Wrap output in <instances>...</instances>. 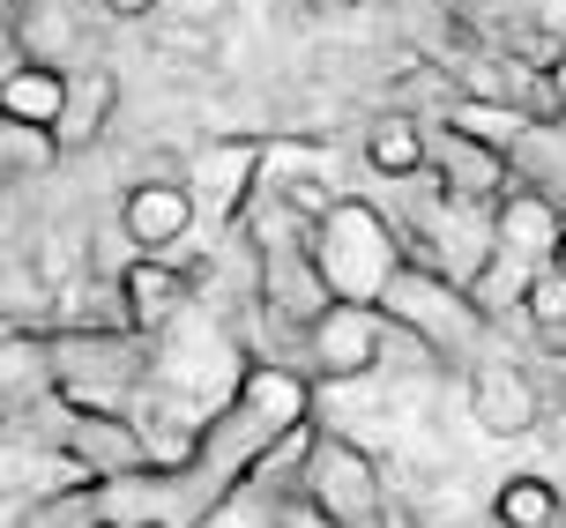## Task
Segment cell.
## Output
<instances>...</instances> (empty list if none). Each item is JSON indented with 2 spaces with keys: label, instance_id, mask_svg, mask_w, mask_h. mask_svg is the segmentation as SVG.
<instances>
[{
  "label": "cell",
  "instance_id": "d6986e66",
  "mask_svg": "<svg viewBox=\"0 0 566 528\" xmlns=\"http://www.w3.org/2000/svg\"><path fill=\"white\" fill-rule=\"evenodd\" d=\"M566 521V499L552 476H507L500 492H492V528H559Z\"/></svg>",
  "mask_w": 566,
  "mask_h": 528
},
{
  "label": "cell",
  "instance_id": "7c38bea8",
  "mask_svg": "<svg viewBox=\"0 0 566 528\" xmlns=\"http://www.w3.org/2000/svg\"><path fill=\"white\" fill-rule=\"evenodd\" d=\"M432 179H440V194L478 201V209H500V201H507L514 187H522V171H514L507 149L454 135L448 119H432Z\"/></svg>",
  "mask_w": 566,
  "mask_h": 528
},
{
  "label": "cell",
  "instance_id": "2e32d148",
  "mask_svg": "<svg viewBox=\"0 0 566 528\" xmlns=\"http://www.w3.org/2000/svg\"><path fill=\"white\" fill-rule=\"evenodd\" d=\"M366 171L388 179V187L424 179V171H432V127H424L418 112H380L366 127Z\"/></svg>",
  "mask_w": 566,
  "mask_h": 528
},
{
  "label": "cell",
  "instance_id": "5bb4252c",
  "mask_svg": "<svg viewBox=\"0 0 566 528\" xmlns=\"http://www.w3.org/2000/svg\"><path fill=\"white\" fill-rule=\"evenodd\" d=\"M83 8L75 0H23L15 8V60H38V67H60L75 75L83 67Z\"/></svg>",
  "mask_w": 566,
  "mask_h": 528
},
{
  "label": "cell",
  "instance_id": "3957f363",
  "mask_svg": "<svg viewBox=\"0 0 566 528\" xmlns=\"http://www.w3.org/2000/svg\"><path fill=\"white\" fill-rule=\"evenodd\" d=\"M313 261H321V283L336 291V306H380L410 261V239L380 201L336 194L328 217H313Z\"/></svg>",
  "mask_w": 566,
  "mask_h": 528
},
{
  "label": "cell",
  "instance_id": "ffe728a7",
  "mask_svg": "<svg viewBox=\"0 0 566 528\" xmlns=\"http://www.w3.org/2000/svg\"><path fill=\"white\" fill-rule=\"evenodd\" d=\"M67 149H60L53 127H30V119H0V165L8 179H38V171H53Z\"/></svg>",
  "mask_w": 566,
  "mask_h": 528
},
{
  "label": "cell",
  "instance_id": "8fae6325",
  "mask_svg": "<svg viewBox=\"0 0 566 528\" xmlns=\"http://www.w3.org/2000/svg\"><path fill=\"white\" fill-rule=\"evenodd\" d=\"M113 298H119V328H135V335L157 342L165 328H179V313L195 306V276H187L171 253H135L113 276Z\"/></svg>",
  "mask_w": 566,
  "mask_h": 528
},
{
  "label": "cell",
  "instance_id": "8992f818",
  "mask_svg": "<svg viewBox=\"0 0 566 528\" xmlns=\"http://www.w3.org/2000/svg\"><path fill=\"white\" fill-rule=\"evenodd\" d=\"M298 492L328 528H380L388 521V476L358 440L343 432H313L306 469H298Z\"/></svg>",
  "mask_w": 566,
  "mask_h": 528
},
{
  "label": "cell",
  "instance_id": "5b68a950",
  "mask_svg": "<svg viewBox=\"0 0 566 528\" xmlns=\"http://www.w3.org/2000/svg\"><path fill=\"white\" fill-rule=\"evenodd\" d=\"M492 231H500V253H492V268L478 276V306L492 320H507V313L530 306V283L552 268V253H559V231H566V209L544 187H514L500 209H492Z\"/></svg>",
  "mask_w": 566,
  "mask_h": 528
},
{
  "label": "cell",
  "instance_id": "52a82bcc",
  "mask_svg": "<svg viewBox=\"0 0 566 528\" xmlns=\"http://www.w3.org/2000/svg\"><path fill=\"white\" fill-rule=\"evenodd\" d=\"M261 179H269V141H254V135H217L187 157V187H195L201 217L217 231L247 223V209L261 201Z\"/></svg>",
  "mask_w": 566,
  "mask_h": 528
},
{
  "label": "cell",
  "instance_id": "603a6c76",
  "mask_svg": "<svg viewBox=\"0 0 566 528\" xmlns=\"http://www.w3.org/2000/svg\"><path fill=\"white\" fill-rule=\"evenodd\" d=\"M552 89H559V112H566V53H559V67H552Z\"/></svg>",
  "mask_w": 566,
  "mask_h": 528
},
{
  "label": "cell",
  "instance_id": "e0dca14e",
  "mask_svg": "<svg viewBox=\"0 0 566 528\" xmlns=\"http://www.w3.org/2000/svg\"><path fill=\"white\" fill-rule=\"evenodd\" d=\"M60 112H67V75L38 67V60H8V75H0V119L60 127Z\"/></svg>",
  "mask_w": 566,
  "mask_h": 528
},
{
  "label": "cell",
  "instance_id": "ac0fdd59",
  "mask_svg": "<svg viewBox=\"0 0 566 528\" xmlns=\"http://www.w3.org/2000/svg\"><path fill=\"white\" fill-rule=\"evenodd\" d=\"M440 119H448L454 135H470V141H492V149H522V141L537 135V127H530V112L522 105H507V97H454L448 112H440Z\"/></svg>",
  "mask_w": 566,
  "mask_h": 528
},
{
  "label": "cell",
  "instance_id": "44dd1931",
  "mask_svg": "<svg viewBox=\"0 0 566 528\" xmlns=\"http://www.w3.org/2000/svg\"><path fill=\"white\" fill-rule=\"evenodd\" d=\"M105 15H119V23H142V15H157V0H97Z\"/></svg>",
  "mask_w": 566,
  "mask_h": 528
},
{
  "label": "cell",
  "instance_id": "d4e9b609",
  "mask_svg": "<svg viewBox=\"0 0 566 528\" xmlns=\"http://www.w3.org/2000/svg\"><path fill=\"white\" fill-rule=\"evenodd\" d=\"M552 350H559V358H566V335H559V342H552Z\"/></svg>",
  "mask_w": 566,
  "mask_h": 528
},
{
  "label": "cell",
  "instance_id": "ba28073f",
  "mask_svg": "<svg viewBox=\"0 0 566 528\" xmlns=\"http://www.w3.org/2000/svg\"><path fill=\"white\" fill-rule=\"evenodd\" d=\"M53 410V446L75 476H119V469H157L149 462V440L127 410H67L60 394H45Z\"/></svg>",
  "mask_w": 566,
  "mask_h": 528
},
{
  "label": "cell",
  "instance_id": "cb8c5ba5",
  "mask_svg": "<svg viewBox=\"0 0 566 528\" xmlns=\"http://www.w3.org/2000/svg\"><path fill=\"white\" fill-rule=\"evenodd\" d=\"M552 268H559V276H566V231H559V253H552Z\"/></svg>",
  "mask_w": 566,
  "mask_h": 528
},
{
  "label": "cell",
  "instance_id": "6da1fadb",
  "mask_svg": "<svg viewBox=\"0 0 566 528\" xmlns=\"http://www.w3.org/2000/svg\"><path fill=\"white\" fill-rule=\"evenodd\" d=\"M313 424V380L276 358H247L231 394L201 418L195 454L171 469V528H209V514L276 454L291 432Z\"/></svg>",
  "mask_w": 566,
  "mask_h": 528
},
{
  "label": "cell",
  "instance_id": "7a4b0ae2",
  "mask_svg": "<svg viewBox=\"0 0 566 528\" xmlns=\"http://www.w3.org/2000/svg\"><path fill=\"white\" fill-rule=\"evenodd\" d=\"M38 380L67 410H127L157 380V350L135 328H38Z\"/></svg>",
  "mask_w": 566,
  "mask_h": 528
},
{
  "label": "cell",
  "instance_id": "9c48e42d",
  "mask_svg": "<svg viewBox=\"0 0 566 528\" xmlns=\"http://www.w3.org/2000/svg\"><path fill=\"white\" fill-rule=\"evenodd\" d=\"M462 394H470L478 432H492V440H522V432H537V424L552 418L537 358H492V350H484V358L462 372Z\"/></svg>",
  "mask_w": 566,
  "mask_h": 528
},
{
  "label": "cell",
  "instance_id": "9a60e30c",
  "mask_svg": "<svg viewBox=\"0 0 566 528\" xmlns=\"http://www.w3.org/2000/svg\"><path fill=\"white\" fill-rule=\"evenodd\" d=\"M113 112H119V75L105 67V60H83L75 75H67V112H60V149L67 157H83V149H97V135L113 127Z\"/></svg>",
  "mask_w": 566,
  "mask_h": 528
},
{
  "label": "cell",
  "instance_id": "4fadbf2b",
  "mask_svg": "<svg viewBox=\"0 0 566 528\" xmlns=\"http://www.w3.org/2000/svg\"><path fill=\"white\" fill-rule=\"evenodd\" d=\"M195 217H201V201H195L187 179H135L119 194V231H127L135 253H171L195 231Z\"/></svg>",
  "mask_w": 566,
  "mask_h": 528
},
{
  "label": "cell",
  "instance_id": "277c9868",
  "mask_svg": "<svg viewBox=\"0 0 566 528\" xmlns=\"http://www.w3.org/2000/svg\"><path fill=\"white\" fill-rule=\"evenodd\" d=\"M380 313H388V328L410 335L432 365H462V372L484 358V335H492V313L478 306V291H462L454 276H440L432 261H402V276L388 283Z\"/></svg>",
  "mask_w": 566,
  "mask_h": 528
},
{
  "label": "cell",
  "instance_id": "7402d4cb",
  "mask_svg": "<svg viewBox=\"0 0 566 528\" xmlns=\"http://www.w3.org/2000/svg\"><path fill=\"white\" fill-rule=\"evenodd\" d=\"M380 528H432V521H418L410 506H388V521H380Z\"/></svg>",
  "mask_w": 566,
  "mask_h": 528
},
{
  "label": "cell",
  "instance_id": "30bf717a",
  "mask_svg": "<svg viewBox=\"0 0 566 528\" xmlns=\"http://www.w3.org/2000/svg\"><path fill=\"white\" fill-rule=\"evenodd\" d=\"M306 372L313 380H366L373 365L396 350V328L380 306H328L306 335Z\"/></svg>",
  "mask_w": 566,
  "mask_h": 528
}]
</instances>
